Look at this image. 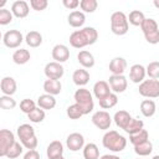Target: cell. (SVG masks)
Returning <instances> with one entry per match:
<instances>
[{"label": "cell", "mask_w": 159, "mask_h": 159, "mask_svg": "<svg viewBox=\"0 0 159 159\" xmlns=\"http://www.w3.org/2000/svg\"><path fill=\"white\" fill-rule=\"evenodd\" d=\"M75 101L76 103H78L82 109H83V113L84 114H88L93 111V98H92V94L88 89L86 88H78L76 92H75Z\"/></svg>", "instance_id": "5b68a950"}, {"label": "cell", "mask_w": 159, "mask_h": 159, "mask_svg": "<svg viewBox=\"0 0 159 159\" xmlns=\"http://www.w3.org/2000/svg\"><path fill=\"white\" fill-rule=\"evenodd\" d=\"M144 36H145V40L152 45H155L159 42V30L155 32H152V34H147Z\"/></svg>", "instance_id": "f6af8a7d"}, {"label": "cell", "mask_w": 159, "mask_h": 159, "mask_svg": "<svg viewBox=\"0 0 159 159\" xmlns=\"http://www.w3.org/2000/svg\"><path fill=\"white\" fill-rule=\"evenodd\" d=\"M80 6L84 12H94L97 10L98 2L97 0H81Z\"/></svg>", "instance_id": "f35d334b"}, {"label": "cell", "mask_w": 159, "mask_h": 159, "mask_svg": "<svg viewBox=\"0 0 159 159\" xmlns=\"http://www.w3.org/2000/svg\"><path fill=\"white\" fill-rule=\"evenodd\" d=\"M66 145L70 150L77 152L83 148L84 145V138L81 133H71L66 139Z\"/></svg>", "instance_id": "7c38bea8"}, {"label": "cell", "mask_w": 159, "mask_h": 159, "mask_svg": "<svg viewBox=\"0 0 159 159\" xmlns=\"http://www.w3.org/2000/svg\"><path fill=\"white\" fill-rule=\"evenodd\" d=\"M17 137H19L21 144L29 150L35 149L37 147V144H39V140H37V138L35 135L34 127L27 124V123L21 124V125L17 127Z\"/></svg>", "instance_id": "3957f363"}, {"label": "cell", "mask_w": 159, "mask_h": 159, "mask_svg": "<svg viewBox=\"0 0 159 159\" xmlns=\"http://www.w3.org/2000/svg\"><path fill=\"white\" fill-rule=\"evenodd\" d=\"M155 111H157V107H155V102L154 101L144 99L140 103V112H142V114L144 117H153Z\"/></svg>", "instance_id": "484cf974"}, {"label": "cell", "mask_w": 159, "mask_h": 159, "mask_svg": "<svg viewBox=\"0 0 159 159\" xmlns=\"http://www.w3.org/2000/svg\"><path fill=\"white\" fill-rule=\"evenodd\" d=\"M145 75H147V70L139 63L133 65L129 70V78L133 83H142L144 81Z\"/></svg>", "instance_id": "9a60e30c"}, {"label": "cell", "mask_w": 159, "mask_h": 159, "mask_svg": "<svg viewBox=\"0 0 159 159\" xmlns=\"http://www.w3.org/2000/svg\"><path fill=\"white\" fill-rule=\"evenodd\" d=\"M84 159H99V149L94 143H88L83 148Z\"/></svg>", "instance_id": "f1b7e54d"}, {"label": "cell", "mask_w": 159, "mask_h": 159, "mask_svg": "<svg viewBox=\"0 0 159 159\" xmlns=\"http://www.w3.org/2000/svg\"><path fill=\"white\" fill-rule=\"evenodd\" d=\"M129 29V22L128 17L125 16L124 12L122 11H116L111 16V30L114 35L122 36L128 32Z\"/></svg>", "instance_id": "277c9868"}, {"label": "cell", "mask_w": 159, "mask_h": 159, "mask_svg": "<svg viewBox=\"0 0 159 159\" xmlns=\"http://www.w3.org/2000/svg\"><path fill=\"white\" fill-rule=\"evenodd\" d=\"M99 159H120V158L117 157V155H112V154H104V155H102Z\"/></svg>", "instance_id": "c3c4849f"}, {"label": "cell", "mask_w": 159, "mask_h": 159, "mask_svg": "<svg viewBox=\"0 0 159 159\" xmlns=\"http://www.w3.org/2000/svg\"><path fill=\"white\" fill-rule=\"evenodd\" d=\"M142 31H143V34L144 35H147V34H152V32H155V31H158L159 29H158V24H157V21L154 20V19H145L144 21H143V24H142Z\"/></svg>", "instance_id": "e575fe53"}, {"label": "cell", "mask_w": 159, "mask_h": 159, "mask_svg": "<svg viewBox=\"0 0 159 159\" xmlns=\"http://www.w3.org/2000/svg\"><path fill=\"white\" fill-rule=\"evenodd\" d=\"M99 106L103 108V109H109L112 107H114L117 103H118V97L116 93H111L108 94L107 97H104L103 99H99Z\"/></svg>", "instance_id": "836d02e7"}, {"label": "cell", "mask_w": 159, "mask_h": 159, "mask_svg": "<svg viewBox=\"0 0 159 159\" xmlns=\"http://www.w3.org/2000/svg\"><path fill=\"white\" fill-rule=\"evenodd\" d=\"M25 41L30 47H39L42 43V35L37 31H30L26 34Z\"/></svg>", "instance_id": "4316f807"}, {"label": "cell", "mask_w": 159, "mask_h": 159, "mask_svg": "<svg viewBox=\"0 0 159 159\" xmlns=\"http://www.w3.org/2000/svg\"><path fill=\"white\" fill-rule=\"evenodd\" d=\"M15 135L9 129H1L0 130V155L6 157L9 149L15 144Z\"/></svg>", "instance_id": "52a82bcc"}, {"label": "cell", "mask_w": 159, "mask_h": 159, "mask_svg": "<svg viewBox=\"0 0 159 159\" xmlns=\"http://www.w3.org/2000/svg\"><path fill=\"white\" fill-rule=\"evenodd\" d=\"M35 108H36V103H35L32 99L25 98V99H22V101L20 102V109H21V112H24V113H26V114L31 113Z\"/></svg>", "instance_id": "60d3db41"}, {"label": "cell", "mask_w": 159, "mask_h": 159, "mask_svg": "<svg viewBox=\"0 0 159 159\" xmlns=\"http://www.w3.org/2000/svg\"><path fill=\"white\" fill-rule=\"evenodd\" d=\"M72 80H73V83L77 84V86H84L88 83L89 81V73L87 70H83V68H80V70H76L72 75Z\"/></svg>", "instance_id": "cb8c5ba5"}, {"label": "cell", "mask_w": 159, "mask_h": 159, "mask_svg": "<svg viewBox=\"0 0 159 159\" xmlns=\"http://www.w3.org/2000/svg\"><path fill=\"white\" fill-rule=\"evenodd\" d=\"M149 140V133L147 129H142L139 133H135V134H132L129 135V142L133 144V145H138V144H142L144 142Z\"/></svg>", "instance_id": "4dcf8cb0"}, {"label": "cell", "mask_w": 159, "mask_h": 159, "mask_svg": "<svg viewBox=\"0 0 159 159\" xmlns=\"http://www.w3.org/2000/svg\"><path fill=\"white\" fill-rule=\"evenodd\" d=\"M153 4H154V6H155L157 9H159V0H154Z\"/></svg>", "instance_id": "681fc988"}, {"label": "cell", "mask_w": 159, "mask_h": 159, "mask_svg": "<svg viewBox=\"0 0 159 159\" xmlns=\"http://www.w3.org/2000/svg\"><path fill=\"white\" fill-rule=\"evenodd\" d=\"M55 159H65L63 157H58V158H55Z\"/></svg>", "instance_id": "816d5d0a"}, {"label": "cell", "mask_w": 159, "mask_h": 159, "mask_svg": "<svg viewBox=\"0 0 159 159\" xmlns=\"http://www.w3.org/2000/svg\"><path fill=\"white\" fill-rule=\"evenodd\" d=\"M98 39V32L94 27H83L73 31L70 36V43L75 48H82L88 45H93Z\"/></svg>", "instance_id": "6da1fadb"}, {"label": "cell", "mask_w": 159, "mask_h": 159, "mask_svg": "<svg viewBox=\"0 0 159 159\" xmlns=\"http://www.w3.org/2000/svg\"><path fill=\"white\" fill-rule=\"evenodd\" d=\"M43 89L47 94H51V96H56V94H60L61 91H62V84L60 82V80H46L43 82Z\"/></svg>", "instance_id": "ac0fdd59"}, {"label": "cell", "mask_w": 159, "mask_h": 159, "mask_svg": "<svg viewBox=\"0 0 159 159\" xmlns=\"http://www.w3.org/2000/svg\"><path fill=\"white\" fill-rule=\"evenodd\" d=\"M134 152L140 155V157H145V155H149L152 152H153V144L152 142L147 140L142 144H138V145H134Z\"/></svg>", "instance_id": "d6a6232c"}, {"label": "cell", "mask_w": 159, "mask_h": 159, "mask_svg": "<svg viewBox=\"0 0 159 159\" xmlns=\"http://www.w3.org/2000/svg\"><path fill=\"white\" fill-rule=\"evenodd\" d=\"M27 117L32 123H40V122H42L45 119V111L42 108H40V107L39 108L36 107L31 113L27 114Z\"/></svg>", "instance_id": "8d00e7d4"}, {"label": "cell", "mask_w": 159, "mask_h": 159, "mask_svg": "<svg viewBox=\"0 0 159 159\" xmlns=\"http://www.w3.org/2000/svg\"><path fill=\"white\" fill-rule=\"evenodd\" d=\"M29 11H30L29 4L26 1H24V0H17V1L12 2V5H11V12H12V15L16 16V17H19V19L26 17L29 15Z\"/></svg>", "instance_id": "5bb4252c"}, {"label": "cell", "mask_w": 159, "mask_h": 159, "mask_svg": "<svg viewBox=\"0 0 159 159\" xmlns=\"http://www.w3.org/2000/svg\"><path fill=\"white\" fill-rule=\"evenodd\" d=\"M65 73V70L58 62H48L45 66V75L48 80H60Z\"/></svg>", "instance_id": "30bf717a"}, {"label": "cell", "mask_w": 159, "mask_h": 159, "mask_svg": "<svg viewBox=\"0 0 159 159\" xmlns=\"http://www.w3.org/2000/svg\"><path fill=\"white\" fill-rule=\"evenodd\" d=\"M30 52L25 48H20V50H16L14 53H12V61L16 63V65H25L26 62H29L30 60Z\"/></svg>", "instance_id": "83f0119b"}, {"label": "cell", "mask_w": 159, "mask_h": 159, "mask_svg": "<svg viewBox=\"0 0 159 159\" xmlns=\"http://www.w3.org/2000/svg\"><path fill=\"white\" fill-rule=\"evenodd\" d=\"M22 147H24L22 144H20V143L15 142V144L9 149V152H7L6 157H7L9 159H15V158L20 157V154L22 153Z\"/></svg>", "instance_id": "b9f144b4"}, {"label": "cell", "mask_w": 159, "mask_h": 159, "mask_svg": "<svg viewBox=\"0 0 159 159\" xmlns=\"http://www.w3.org/2000/svg\"><path fill=\"white\" fill-rule=\"evenodd\" d=\"M0 88H1V92L4 93V96H12L16 92V82L12 77H9V76L4 77L1 80Z\"/></svg>", "instance_id": "d6986e66"}, {"label": "cell", "mask_w": 159, "mask_h": 159, "mask_svg": "<svg viewBox=\"0 0 159 159\" xmlns=\"http://www.w3.org/2000/svg\"><path fill=\"white\" fill-rule=\"evenodd\" d=\"M92 123L99 128V129H109L112 124V118L108 112L106 111H98L92 116Z\"/></svg>", "instance_id": "9c48e42d"}, {"label": "cell", "mask_w": 159, "mask_h": 159, "mask_svg": "<svg viewBox=\"0 0 159 159\" xmlns=\"http://www.w3.org/2000/svg\"><path fill=\"white\" fill-rule=\"evenodd\" d=\"M128 82L123 75H112L109 77V87L114 93H122L127 89Z\"/></svg>", "instance_id": "8fae6325"}, {"label": "cell", "mask_w": 159, "mask_h": 159, "mask_svg": "<svg viewBox=\"0 0 159 159\" xmlns=\"http://www.w3.org/2000/svg\"><path fill=\"white\" fill-rule=\"evenodd\" d=\"M102 144L106 149H109L112 152H122L127 145V139L120 135L117 130H109L103 135Z\"/></svg>", "instance_id": "7a4b0ae2"}, {"label": "cell", "mask_w": 159, "mask_h": 159, "mask_svg": "<svg viewBox=\"0 0 159 159\" xmlns=\"http://www.w3.org/2000/svg\"><path fill=\"white\" fill-rule=\"evenodd\" d=\"M114 123L117 124V127H119L120 129H125V127L129 124L132 116L127 112V111H118L114 114Z\"/></svg>", "instance_id": "7402d4cb"}, {"label": "cell", "mask_w": 159, "mask_h": 159, "mask_svg": "<svg viewBox=\"0 0 159 159\" xmlns=\"http://www.w3.org/2000/svg\"><path fill=\"white\" fill-rule=\"evenodd\" d=\"M144 20H145V16L139 10H133L129 14V16H128V22L132 24L133 26H142V24H143Z\"/></svg>", "instance_id": "1f68e13d"}, {"label": "cell", "mask_w": 159, "mask_h": 159, "mask_svg": "<svg viewBox=\"0 0 159 159\" xmlns=\"http://www.w3.org/2000/svg\"><path fill=\"white\" fill-rule=\"evenodd\" d=\"M67 116L71 119H78L82 116H84V113H83L82 107L78 103H73V104L68 106V108H67Z\"/></svg>", "instance_id": "d590c367"}, {"label": "cell", "mask_w": 159, "mask_h": 159, "mask_svg": "<svg viewBox=\"0 0 159 159\" xmlns=\"http://www.w3.org/2000/svg\"><path fill=\"white\" fill-rule=\"evenodd\" d=\"M12 21V12L6 9H0V25H7Z\"/></svg>", "instance_id": "7bdbcfd3"}, {"label": "cell", "mask_w": 159, "mask_h": 159, "mask_svg": "<svg viewBox=\"0 0 159 159\" xmlns=\"http://www.w3.org/2000/svg\"><path fill=\"white\" fill-rule=\"evenodd\" d=\"M67 21L72 27H81L86 21V16L82 11L75 10V11L70 12V15L67 17Z\"/></svg>", "instance_id": "603a6c76"}, {"label": "cell", "mask_w": 159, "mask_h": 159, "mask_svg": "<svg viewBox=\"0 0 159 159\" xmlns=\"http://www.w3.org/2000/svg\"><path fill=\"white\" fill-rule=\"evenodd\" d=\"M62 4H63V6H65L66 9L73 10V9H76V7L80 5V1H78V0H63Z\"/></svg>", "instance_id": "bcb514c9"}, {"label": "cell", "mask_w": 159, "mask_h": 159, "mask_svg": "<svg viewBox=\"0 0 159 159\" xmlns=\"http://www.w3.org/2000/svg\"><path fill=\"white\" fill-rule=\"evenodd\" d=\"M111 87H109V83L106 82V81H98L94 83L93 86V94L94 97L99 101V99H103L104 97H107L108 94H111Z\"/></svg>", "instance_id": "2e32d148"}, {"label": "cell", "mask_w": 159, "mask_h": 159, "mask_svg": "<svg viewBox=\"0 0 159 159\" xmlns=\"http://www.w3.org/2000/svg\"><path fill=\"white\" fill-rule=\"evenodd\" d=\"M52 58L55 60V62H58V63L66 62L70 58L68 47L65 46V45H61V43L53 46V48H52Z\"/></svg>", "instance_id": "4fadbf2b"}, {"label": "cell", "mask_w": 159, "mask_h": 159, "mask_svg": "<svg viewBox=\"0 0 159 159\" xmlns=\"http://www.w3.org/2000/svg\"><path fill=\"white\" fill-rule=\"evenodd\" d=\"M37 104L42 109H52L56 106V99H55L53 96L45 93V94H41L37 98Z\"/></svg>", "instance_id": "d4e9b609"}, {"label": "cell", "mask_w": 159, "mask_h": 159, "mask_svg": "<svg viewBox=\"0 0 159 159\" xmlns=\"http://www.w3.org/2000/svg\"><path fill=\"white\" fill-rule=\"evenodd\" d=\"M77 60L80 62L81 66H83L84 68H91L94 66V57L91 52L86 51V50H82L78 52L77 55Z\"/></svg>", "instance_id": "44dd1931"}, {"label": "cell", "mask_w": 159, "mask_h": 159, "mask_svg": "<svg viewBox=\"0 0 159 159\" xmlns=\"http://www.w3.org/2000/svg\"><path fill=\"white\" fill-rule=\"evenodd\" d=\"M139 94L147 98L159 97V80H144L139 84Z\"/></svg>", "instance_id": "8992f818"}, {"label": "cell", "mask_w": 159, "mask_h": 159, "mask_svg": "<svg viewBox=\"0 0 159 159\" xmlns=\"http://www.w3.org/2000/svg\"><path fill=\"white\" fill-rule=\"evenodd\" d=\"M142 129H144V123H143V120L132 118V119H130V122H129V124L125 127V129H124V130H125L129 135H132V134L139 133Z\"/></svg>", "instance_id": "f546056e"}, {"label": "cell", "mask_w": 159, "mask_h": 159, "mask_svg": "<svg viewBox=\"0 0 159 159\" xmlns=\"http://www.w3.org/2000/svg\"><path fill=\"white\" fill-rule=\"evenodd\" d=\"M24 159H40V153L35 149H31L24 155Z\"/></svg>", "instance_id": "7dc6e473"}, {"label": "cell", "mask_w": 159, "mask_h": 159, "mask_svg": "<svg viewBox=\"0 0 159 159\" xmlns=\"http://www.w3.org/2000/svg\"><path fill=\"white\" fill-rule=\"evenodd\" d=\"M22 41H24V37H22V34L19 30L6 31L4 34V37H2L4 45L6 47H9V48H16V47H19Z\"/></svg>", "instance_id": "ba28073f"}, {"label": "cell", "mask_w": 159, "mask_h": 159, "mask_svg": "<svg viewBox=\"0 0 159 159\" xmlns=\"http://www.w3.org/2000/svg\"><path fill=\"white\" fill-rule=\"evenodd\" d=\"M127 68V61L123 57H114L109 62V71L112 75H123Z\"/></svg>", "instance_id": "e0dca14e"}, {"label": "cell", "mask_w": 159, "mask_h": 159, "mask_svg": "<svg viewBox=\"0 0 159 159\" xmlns=\"http://www.w3.org/2000/svg\"><path fill=\"white\" fill-rule=\"evenodd\" d=\"M63 154V145L60 140H53L47 145V157L48 159H55L62 157Z\"/></svg>", "instance_id": "ffe728a7"}, {"label": "cell", "mask_w": 159, "mask_h": 159, "mask_svg": "<svg viewBox=\"0 0 159 159\" xmlns=\"http://www.w3.org/2000/svg\"><path fill=\"white\" fill-rule=\"evenodd\" d=\"M30 5H31V7H32L34 10H36V11H42V10H45V9L47 7L48 1H47V0H31V1H30Z\"/></svg>", "instance_id": "ee69618b"}, {"label": "cell", "mask_w": 159, "mask_h": 159, "mask_svg": "<svg viewBox=\"0 0 159 159\" xmlns=\"http://www.w3.org/2000/svg\"><path fill=\"white\" fill-rule=\"evenodd\" d=\"M153 159H159V155H154V157H153Z\"/></svg>", "instance_id": "f907efd6"}, {"label": "cell", "mask_w": 159, "mask_h": 159, "mask_svg": "<svg viewBox=\"0 0 159 159\" xmlns=\"http://www.w3.org/2000/svg\"><path fill=\"white\" fill-rule=\"evenodd\" d=\"M147 75L152 80H158L159 78V61H153L147 66Z\"/></svg>", "instance_id": "74e56055"}, {"label": "cell", "mask_w": 159, "mask_h": 159, "mask_svg": "<svg viewBox=\"0 0 159 159\" xmlns=\"http://www.w3.org/2000/svg\"><path fill=\"white\" fill-rule=\"evenodd\" d=\"M0 107L2 109H14L16 107V101L11 96H1L0 97Z\"/></svg>", "instance_id": "ab89813d"}]
</instances>
